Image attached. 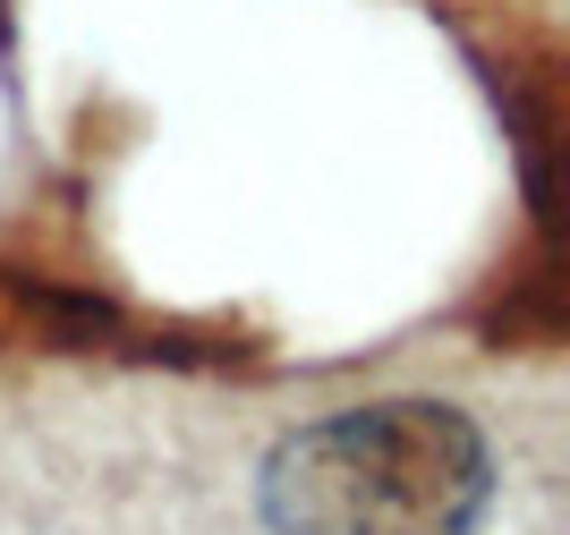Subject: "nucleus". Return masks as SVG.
Here are the masks:
<instances>
[{"label":"nucleus","mask_w":570,"mask_h":535,"mask_svg":"<svg viewBox=\"0 0 570 535\" xmlns=\"http://www.w3.org/2000/svg\"><path fill=\"white\" fill-rule=\"evenodd\" d=\"M485 502L494 450L476 417L426 392L289 425L256 476L273 535H476Z\"/></svg>","instance_id":"f257e3e1"}]
</instances>
